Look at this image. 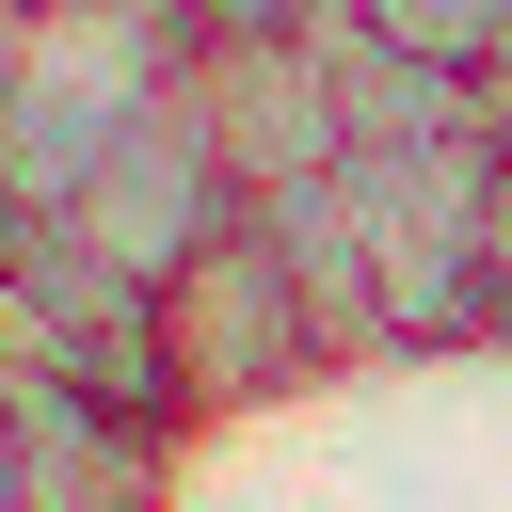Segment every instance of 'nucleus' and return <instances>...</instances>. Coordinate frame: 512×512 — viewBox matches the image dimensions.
Here are the masks:
<instances>
[{
  "mask_svg": "<svg viewBox=\"0 0 512 512\" xmlns=\"http://www.w3.org/2000/svg\"><path fill=\"white\" fill-rule=\"evenodd\" d=\"M320 368H336V336H320L288 240H272L256 208H240L192 272H160V384H176V416H240V400H288V384H320Z\"/></svg>",
  "mask_w": 512,
  "mask_h": 512,
  "instance_id": "f257e3e1",
  "label": "nucleus"
},
{
  "mask_svg": "<svg viewBox=\"0 0 512 512\" xmlns=\"http://www.w3.org/2000/svg\"><path fill=\"white\" fill-rule=\"evenodd\" d=\"M192 96H208V128H224V160H240V208H256V192H304V176L352 160V144H336V64H320V32L192 48Z\"/></svg>",
  "mask_w": 512,
  "mask_h": 512,
  "instance_id": "7ed1b4c3",
  "label": "nucleus"
},
{
  "mask_svg": "<svg viewBox=\"0 0 512 512\" xmlns=\"http://www.w3.org/2000/svg\"><path fill=\"white\" fill-rule=\"evenodd\" d=\"M192 48H256V32H304V0H176Z\"/></svg>",
  "mask_w": 512,
  "mask_h": 512,
  "instance_id": "423d86ee",
  "label": "nucleus"
},
{
  "mask_svg": "<svg viewBox=\"0 0 512 512\" xmlns=\"http://www.w3.org/2000/svg\"><path fill=\"white\" fill-rule=\"evenodd\" d=\"M368 16H384V0H304V32H368Z\"/></svg>",
  "mask_w": 512,
  "mask_h": 512,
  "instance_id": "0eeeda50",
  "label": "nucleus"
},
{
  "mask_svg": "<svg viewBox=\"0 0 512 512\" xmlns=\"http://www.w3.org/2000/svg\"><path fill=\"white\" fill-rule=\"evenodd\" d=\"M64 224H80L112 272H144V288H160V272H192V256L240 224V160H224V128H208L192 64H176L112 144H96V176H80V208H64Z\"/></svg>",
  "mask_w": 512,
  "mask_h": 512,
  "instance_id": "f03ea898",
  "label": "nucleus"
},
{
  "mask_svg": "<svg viewBox=\"0 0 512 512\" xmlns=\"http://www.w3.org/2000/svg\"><path fill=\"white\" fill-rule=\"evenodd\" d=\"M16 416V512H160V416H112L96 384L0 368Z\"/></svg>",
  "mask_w": 512,
  "mask_h": 512,
  "instance_id": "20e7f679",
  "label": "nucleus"
},
{
  "mask_svg": "<svg viewBox=\"0 0 512 512\" xmlns=\"http://www.w3.org/2000/svg\"><path fill=\"white\" fill-rule=\"evenodd\" d=\"M368 32H384V48H416V64H448V80H480V64L512 48V0H384Z\"/></svg>",
  "mask_w": 512,
  "mask_h": 512,
  "instance_id": "39448f33",
  "label": "nucleus"
},
{
  "mask_svg": "<svg viewBox=\"0 0 512 512\" xmlns=\"http://www.w3.org/2000/svg\"><path fill=\"white\" fill-rule=\"evenodd\" d=\"M0 208H16V192H0Z\"/></svg>",
  "mask_w": 512,
  "mask_h": 512,
  "instance_id": "6e6552de",
  "label": "nucleus"
}]
</instances>
